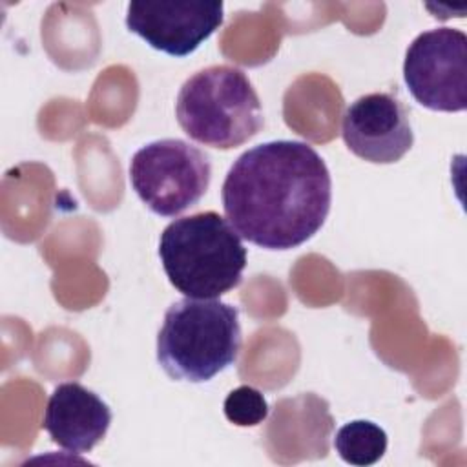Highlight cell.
Returning a JSON list of instances; mask_svg holds the SVG:
<instances>
[{
  "instance_id": "6da1fadb",
  "label": "cell",
  "mask_w": 467,
  "mask_h": 467,
  "mask_svg": "<svg viewBox=\"0 0 467 467\" xmlns=\"http://www.w3.org/2000/svg\"><path fill=\"white\" fill-rule=\"evenodd\" d=\"M226 221L248 243L290 250L317 234L332 201L323 157L301 140H270L241 153L223 190Z\"/></svg>"
},
{
  "instance_id": "7a4b0ae2",
  "label": "cell",
  "mask_w": 467,
  "mask_h": 467,
  "mask_svg": "<svg viewBox=\"0 0 467 467\" xmlns=\"http://www.w3.org/2000/svg\"><path fill=\"white\" fill-rule=\"evenodd\" d=\"M159 257L171 286L193 299L230 292L246 266L241 235L212 210L171 221L161 234Z\"/></svg>"
},
{
  "instance_id": "3957f363",
  "label": "cell",
  "mask_w": 467,
  "mask_h": 467,
  "mask_svg": "<svg viewBox=\"0 0 467 467\" xmlns=\"http://www.w3.org/2000/svg\"><path fill=\"white\" fill-rule=\"evenodd\" d=\"M239 310L219 299L171 303L157 334V361L177 381L204 383L235 363L241 352Z\"/></svg>"
},
{
  "instance_id": "277c9868",
  "label": "cell",
  "mask_w": 467,
  "mask_h": 467,
  "mask_svg": "<svg viewBox=\"0 0 467 467\" xmlns=\"http://www.w3.org/2000/svg\"><path fill=\"white\" fill-rule=\"evenodd\" d=\"M177 122L199 144L232 150L263 128L261 100L250 78L235 66H208L179 89Z\"/></svg>"
},
{
  "instance_id": "5b68a950",
  "label": "cell",
  "mask_w": 467,
  "mask_h": 467,
  "mask_svg": "<svg viewBox=\"0 0 467 467\" xmlns=\"http://www.w3.org/2000/svg\"><path fill=\"white\" fill-rule=\"evenodd\" d=\"M212 179L208 155L182 139H161L139 148L130 161V182L157 215L175 217L195 206Z\"/></svg>"
},
{
  "instance_id": "8992f818",
  "label": "cell",
  "mask_w": 467,
  "mask_h": 467,
  "mask_svg": "<svg viewBox=\"0 0 467 467\" xmlns=\"http://www.w3.org/2000/svg\"><path fill=\"white\" fill-rule=\"evenodd\" d=\"M403 80L418 104L456 113L467 108V36L454 27L420 33L403 60Z\"/></svg>"
},
{
  "instance_id": "52a82bcc",
  "label": "cell",
  "mask_w": 467,
  "mask_h": 467,
  "mask_svg": "<svg viewBox=\"0 0 467 467\" xmlns=\"http://www.w3.org/2000/svg\"><path fill=\"white\" fill-rule=\"evenodd\" d=\"M223 2H130L126 27L148 46L171 57H186L223 24Z\"/></svg>"
},
{
  "instance_id": "ba28073f",
  "label": "cell",
  "mask_w": 467,
  "mask_h": 467,
  "mask_svg": "<svg viewBox=\"0 0 467 467\" xmlns=\"http://www.w3.org/2000/svg\"><path fill=\"white\" fill-rule=\"evenodd\" d=\"M341 135L354 155L374 164L398 162L414 144L405 104L387 91L356 99L343 115Z\"/></svg>"
},
{
  "instance_id": "9c48e42d",
  "label": "cell",
  "mask_w": 467,
  "mask_h": 467,
  "mask_svg": "<svg viewBox=\"0 0 467 467\" xmlns=\"http://www.w3.org/2000/svg\"><path fill=\"white\" fill-rule=\"evenodd\" d=\"M111 410L93 390L77 381H66L49 394L42 427L62 449L89 452L108 432Z\"/></svg>"
},
{
  "instance_id": "30bf717a",
  "label": "cell",
  "mask_w": 467,
  "mask_h": 467,
  "mask_svg": "<svg viewBox=\"0 0 467 467\" xmlns=\"http://www.w3.org/2000/svg\"><path fill=\"white\" fill-rule=\"evenodd\" d=\"M334 427L328 403L316 394H301L294 400H281L274 407L268 431H275L279 447L292 441L288 452H297L296 460L323 458L328 451V434Z\"/></svg>"
},
{
  "instance_id": "8fae6325",
  "label": "cell",
  "mask_w": 467,
  "mask_h": 467,
  "mask_svg": "<svg viewBox=\"0 0 467 467\" xmlns=\"http://www.w3.org/2000/svg\"><path fill=\"white\" fill-rule=\"evenodd\" d=\"M334 447L339 458L350 465H372L387 451V432L368 420H354L337 429Z\"/></svg>"
},
{
  "instance_id": "7c38bea8",
  "label": "cell",
  "mask_w": 467,
  "mask_h": 467,
  "mask_svg": "<svg viewBox=\"0 0 467 467\" xmlns=\"http://www.w3.org/2000/svg\"><path fill=\"white\" fill-rule=\"evenodd\" d=\"M224 416L237 427H255L268 416V403L261 390L241 385L228 392L224 400Z\"/></svg>"
}]
</instances>
